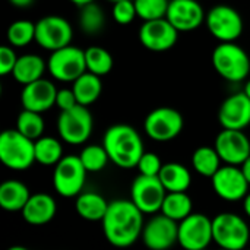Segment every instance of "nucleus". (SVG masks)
Segmentation results:
<instances>
[{"mask_svg": "<svg viewBox=\"0 0 250 250\" xmlns=\"http://www.w3.org/2000/svg\"><path fill=\"white\" fill-rule=\"evenodd\" d=\"M103 231L114 248H129L141 239L144 231V212L133 201L117 199L108 204L103 218Z\"/></svg>", "mask_w": 250, "mask_h": 250, "instance_id": "f257e3e1", "label": "nucleus"}, {"mask_svg": "<svg viewBox=\"0 0 250 250\" xmlns=\"http://www.w3.org/2000/svg\"><path fill=\"white\" fill-rule=\"evenodd\" d=\"M103 145L110 161L120 168H135L144 155V142L138 130L129 125H114L108 127L103 138Z\"/></svg>", "mask_w": 250, "mask_h": 250, "instance_id": "f03ea898", "label": "nucleus"}, {"mask_svg": "<svg viewBox=\"0 0 250 250\" xmlns=\"http://www.w3.org/2000/svg\"><path fill=\"white\" fill-rule=\"evenodd\" d=\"M212 64L215 72L230 82H242L250 73L249 54L236 41L220 42L212 51Z\"/></svg>", "mask_w": 250, "mask_h": 250, "instance_id": "7ed1b4c3", "label": "nucleus"}, {"mask_svg": "<svg viewBox=\"0 0 250 250\" xmlns=\"http://www.w3.org/2000/svg\"><path fill=\"white\" fill-rule=\"evenodd\" d=\"M0 161L15 171H25L35 163V141L22 135L18 129L4 130L0 135Z\"/></svg>", "mask_w": 250, "mask_h": 250, "instance_id": "20e7f679", "label": "nucleus"}, {"mask_svg": "<svg viewBox=\"0 0 250 250\" xmlns=\"http://www.w3.org/2000/svg\"><path fill=\"white\" fill-rule=\"evenodd\" d=\"M94 127V117L86 105L76 104L69 110H62L57 117V132L63 142L69 145L85 144Z\"/></svg>", "mask_w": 250, "mask_h": 250, "instance_id": "39448f33", "label": "nucleus"}, {"mask_svg": "<svg viewBox=\"0 0 250 250\" xmlns=\"http://www.w3.org/2000/svg\"><path fill=\"white\" fill-rule=\"evenodd\" d=\"M214 242L226 250H242L250 240L248 223L234 212H221L212 218Z\"/></svg>", "mask_w": 250, "mask_h": 250, "instance_id": "423d86ee", "label": "nucleus"}, {"mask_svg": "<svg viewBox=\"0 0 250 250\" xmlns=\"http://www.w3.org/2000/svg\"><path fill=\"white\" fill-rule=\"evenodd\" d=\"M86 174L88 170L79 155H66L54 166V190L63 198H75L82 192L86 182Z\"/></svg>", "mask_w": 250, "mask_h": 250, "instance_id": "0eeeda50", "label": "nucleus"}, {"mask_svg": "<svg viewBox=\"0 0 250 250\" xmlns=\"http://www.w3.org/2000/svg\"><path fill=\"white\" fill-rule=\"evenodd\" d=\"M47 69L56 81L73 82L88 70L85 50H81L72 44L54 50L48 57Z\"/></svg>", "mask_w": 250, "mask_h": 250, "instance_id": "6e6552de", "label": "nucleus"}, {"mask_svg": "<svg viewBox=\"0 0 250 250\" xmlns=\"http://www.w3.org/2000/svg\"><path fill=\"white\" fill-rule=\"evenodd\" d=\"M183 126V116L173 107H158L152 110L144 122L145 133L157 142L173 141L182 133Z\"/></svg>", "mask_w": 250, "mask_h": 250, "instance_id": "1a4fd4ad", "label": "nucleus"}, {"mask_svg": "<svg viewBox=\"0 0 250 250\" xmlns=\"http://www.w3.org/2000/svg\"><path fill=\"white\" fill-rule=\"evenodd\" d=\"M208 31L220 42L236 41L243 32V19L240 13L229 4L214 6L205 18Z\"/></svg>", "mask_w": 250, "mask_h": 250, "instance_id": "9d476101", "label": "nucleus"}, {"mask_svg": "<svg viewBox=\"0 0 250 250\" xmlns=\"http://www.w3.org/2000/svg\"><path fill=\"white\" fill-rule=\"evenodd\" d=\"M73 28L69 21L59 15H48L35 23V41L40 47L54 51L72 42Z\"/></svg>", "mask_w": 250, "mask_h": 250, "instance_id": "9b49d317", "label": "nucleus"}, {"mask_svg": "<svg viewBox=\"0 0 250 250\" xmlns=\"http://www.w3.org/2000/svg\"><path fill=\"white\" fill-rule=\"evenodd\" d=\"M167 190L158 176L139 174L130 188V199L144 214H157L161 211Z\"/></svg>", "mask_w": 250, "mask_h": 250, "instance_id": "f8f14e48", "label": "nucleus"}, {"mask_svg": "<svg viewBox=\"0 0 250 250\" xmlns=\"http://www.w3.org/2000/svg\"><path fill=\"white\" fill-rule=\"evenodd\" d=\"M212 189L218 198L227 202L243 201L249 193V182L240 166L226 164L211 177Z\"/></svg>", "mask_w": 250, "mask_h": 250, "instance_id": "ddd939ff", "label": "nucleus"}, {"mask_svg": "<svg viewBox=\"0 0 250 250\" xmlns=\"http://www.w3.org/2000/svg\"><path fill=\"white\" fill-rule=\"evenodd\" d=\"M214 242L212 220L205 214H190L179 223V245L186 250L207 249Z\"/></svg>", "mask_w": 250, "mask_h": 250, "instance_id": "4468645a", "label": "nucleus"}, {"mask_svg": "<svg viewBox=\"0 0 250 250\" xmlns=\"http://www.w3.org/2000/svg\"><path fill=\"white\" fill-rule=\"evenodd\" d=\"M141 239L148 249H170L179 243V223L161 212L160 215L152 217L144 226Z\"/></svg>", "mask_w": 250, "mask_h": 250, "instance_id": "2eb2a0df", "label": "nucleus"}, {"mask_svg": "<svg viewBox=\"0 0 250 250\" xmlns=\"http://www.w3.org/2000/svg\"><path fill=\"white\" fill-rule=\"evenodd\" d=\"M179 31L167 18L144 21L139 29V41L149 51L163 53L173 48L177 42Z\"/></svg>", "mask_w": 250, "mask_h": 250, "instance_id": "dca6fc26", "label": "nucleus"}, {"mask_svg": "<svg viewBox=\"0 0 250 250\" xmlns=\"http://www.w3.org/2000/svg\"><path fill=\"white\" fill-rule=\"evenodd\" d=\"M215 149L223 163L242 166L250 157V141L243 130L223 129L215 138Z\"/></svg>", "mask_w": 250, "mask_h": 250, "instance_id": "f3484780", "label": "nucleus"}, {"mask_svg": "<svg viewBox=\"0 0 250 250\" xmlns=\"http://www.w3.org/2000/svg\"><path fill=\"white\" fill-rule=\"evenodd\" d=\"M166 18L179 32H190L205 22L207 13L196 0H170Z\"/></svg>", "mask_w": 250, "mask_h": 250, "instance_id": "a211bd4d", "label": "nucleus"}, {"mask_svg": "<svg viewBox=\"0 0 250 250\" xmlns=\"http://www.w3.org/2000/svg\"><path fill=\"white\" fill-rule=\"evenodd\" d=\"M218 122L223 129L245 130L250 125V98L248 94L236 92L227 97L218 110Z\"/></svg>", "mask_w": 250, "mask_h": 250, "instance_id": "6ab92c4d", "label": "nucleus"}, {"mask_svg": "<svg viewBox=\"0 0 250 250\" xmlns=\"http://www.w3.org/2000/svg\"><path fill=\"white\" fill-rule=\"evenodd\" d=\"M57 88L53 82L41 78L28 85H23L21 92V104L26 110H32L37 113H45L53 105H56Z\"/></svg>", "mask_w": 250, "mask_h": 250, "instance_id": "aec40b11", "label": "nucleus"}, {"mask_svg": "<svg viewBox=\"0 0 250 250\" xmlns=\"http://www.w3.org/2000/svg\"><path fill=\"white\" fill-rule=\"evenodd\" d=\"M23 220L31 226H44L50 223L56 212L57 205L56 201L47 193H35L31 195L26 205L21 211Z\"/></svg>", "mask_w": 250, "mask_h": 250, "instance_id": "412c9836", "label": "nucleus"}, {"mask_svg": "<svg viewBox=\"0 0 250 250\" xmlns=\"http://www.w3.org/2000/svg\"><path fill=\"white\" fill-rule=\"evenodd\" d=\"M108 204L105 201V198L97 192H81L76 196V202H75V209L76 214L86 221H103L107 209H108Z\"/></svg>", "mask_w": 250, "mask_h": 250, "instance_id": "4be33fe9", "label": "nucleus"}, {"mask_svg": "<svg viewBox=\"0 0 250 250\" xmlns=\"http://www.w3.org/2000/svg\"><path fill=\"white\" fill-rule=\"evenodd\" d=\"M29 198V189L19 180H6L0 185V207L4 211H22Z\"/></svg>", "mask_w": 250, "mask_h": 250, "instance_id": "5701e85b", "label": "nucleus"}, {"mask_svg": "<svg viewBox=\"0 0 250 250\" xmlns=\"http://www.w3.org/2000/svg\"><path fill=\"white\" fill-rule=\"evenodd\" d=\"M45 67H47V64L40 56L23 54V56L18 57V62L12 72V76L21 85H28L34 81L41 79L45 72Z\"/></svg>", "mask_w": 250, "mask_h": 250, "instance_id": "b1692460", "label": "nucleus"}, {"mask_svg": "<svg viewBox=\"0 0 250 250\" xmlns=\"http://www.w3.org/2000/svg\"><path fill=\"white\" fill-rule=\"evenodd\" d=\"M158 177L167 192H188L192 185L190 171L179 163L163 164Z\"/></svg>", "mask_w": 250, "mask_h": 250, "instance_id": "393cba45", "label": "nucleus"}, {"mask_svg": "<svg viewBox=\"0 0 250 250\" xmlns=\"http://www.w3.org/2000/svg\"><path fill=\"white\" fill-rule=\"evenodd\" d=\"M72 89H73V92L76 95L78 104H82V105L88 107V105L94 104L100 98V95L103 92L101 76L86 70L76 81H73Z\"/></svg>", "mask_w": 250, "mask_h": 250, "instance_id": "a878e982", "label": "nucleus"}, {"mask_svg": "<svg viewBox=\"0 0 250 250\" xmlns=\"http://www.w3.org/2000/svg\"><path fill=\"white\" fill-rule=\"evenodd\" d=\"M193 204L186 192H167L161 207V212L180 223L192 214Z\"/></svg>", "mask_w": 250, "mask_h": 250, "instance_id": "bb28decb", "label": "nucleus"}, {"mask_svg": "<svg viewBox=\"0 0 250 250\" xmlns=\"http://www.w3.org/2000/svg\"><path fill=\"white\" fill-rule=\"evenodd\" d=\"M221 157L217 152L215 146H199L195 149L192 155V167L193 170L204 176V177H212L221 167Z\"/></svg>", "mask_w": 250, "mask_h": 250, "instance_id": "cd10ccee", "label": "nucleus"}, {"mask_svg": "<svg viewBox=\"0 0 250 250\" xmlns=\"http://www.w3.org/2000/svg\"><path fill=\"white\" fill-rule=\"evenodd\" d=\"M79 26L81 29L88 34V35H95L98 32H101L104 29L105 25V13L101 9L100 4H97L95 1H91L88 4H83L79 7Z\"/></svg>", "mask_w": 250, "mask_h": 250, "instance_id": "c85d7f7f", "label": "nucleus"}, {"mask_svg": "<svg viewBox=\"0 0 250 250\" xmlns=\"http://www.w3.org/2000/svg\"><path fill=\"white\" fill-rule=\"evenodd\" d=\"M63 158L62 142L53 136H41L35 141V161L41 166H56Z\"/></svg>", "mask_w": 250, "mask_h": 250, "instance_id": "c756f323", "label": "nucleus"}, {"mask_svg": "<svg viewBox=\"0 0 250 250\" xmlns=\"http://www.w3.org/2000/svg\"><path fill=\"white\" fill-rule=\"evenodd\" d=\"M85 60L88 72H92L98 76H105L113 69V56L108 50L100 45H91L85 50Z\"/></svg>", "mask_w": 250, "mask_h": 250, "instance_id": "7c9ffc66", "label": "nucleus"}, {"mask_svg": "<svg viewBox=\"0 0 250 250\" xmlns=\"http://www.w3.org/2000/svg\"><path fill=\"white\" fill-rule=\"evenodd\" d=\"M44 120L41 113L23 108L16 119V129L26 138L37 141L44 133Z\"/></svg>", "mask_w": 250, "mask_h": 250, "instance_id": "2f4dec72", "label": "nucleus"}, {"mask_svg": "<svg viewBox=\"0 0 250 250\" xmlns=\"http://www.w3.org/2000/svg\"><path fill=\"white\" fill-rule=\"evenodd\" d=\"M6 37L12 47H25L35 40V23L25 19L15 21L9 25Z\"/></svg>", "mask_w": 250, "mask_h": 250, "instance_id": "473e14b6", "label": "nucleus"}, {"mask_svg": "<svg viewBox=\"0 0 250 250\" xmlns=\"http://www.w3.org/2000/svg\"><path fill=\"white\" fill-rule=\"evenodd\" d=\"M79 157H81V161L83 163L85 168L88 170V173L103 171L110 161V157H108L104 145H88L81 151Z\"/></svg>", "mask_w": 250, "mask_h": 250, "instance_id": "72a5a7b5", "label": "nucleus"}, {"mask_svg": "<svg viewBox=\"0 0 250 250\" xmlns=\"http://www.w3.org/2000/svg\"><path fill=\"white\" fill-rule=\"evenodd\" d=\"M170 0H135L138 18L142 21H152L166 18Z\"/></svg>", "mask_w": 250, "mask_h": 250, "instance_id": "f704fd0d", "label": "nucleus"}, {"mask_svg": "<svg viewBox=\"0 0 250 250\" xmlns=\"http://www.w3.org/2000/svg\"><path fill=\"white\" fill-rule=\"evenodd\" d=\"M111 16L119 25H129L138 16L135 0H119L113 3Z\"/></svg>", "mask_w": 250, "mask_h": 250, "instance_id": "c9c22d12", "label": "nucleus"}, {"mask_svg": "<svg viewBox=\"0 0 250 250\" xmlns=\"http://www.w3.org/2000/svg\"><path fill=\"white\" fill-rule=\"evenodd\" d=\"M161 167H163V163L160 157L154 152H144V155L141 157L136 166L139 174H144V176H158L161 171Z\"/></svg>", "mask_w": 250, "mask_h": 250, "instance_id": "e433bc0d", "label": "nucleus"}, {"mask_svg": "<svg viewBox=\"0 0 250 250\" xmlns=\"http://www.w3.org/2000/svg\"><path fill=\"white\" fill-rule=\"evenodd\" d=\"M18 62V56L12 45H1L0 47V75L6 76L13 72L15 64Z\"/></svg>", "mask_w": 250, "mask_h": 250, "instance_id": "4c0bfd02", "label": "nucleus"}, {"mask_svg": "<svg viewBox=\"0 0 250 250\" xmlns=\"http://www.w3.org/2000/svg\"><path fill=\"white\" fill-rule=\"evenodd\" d=\"M78 104L76 95L73 92L72 88H63L57 91V97H56V105L59 107V110H69L72 107H75Z\"/></svg>", "mask_w": 250, "mask_h": 250, "instance_id": "58836bf2", "label": "nucleus"}, {"mask_svg": "<svg viewBox=\"0 0 250 250\" xmlns=\"http://www.w3.org/2000/svg\"><path fill=\"white\" fill-rule=\"evenodd\" d=\"M12 6H15V7H21V9H23V7H29L32 3H34V0H7Z\"/></svg>", "mask_w": 250, "mask_h": 250, "instance_id": "ea45409f", "label": "nucleus"}, {"mask_svg": "<svg viewBox=\"0 0 250 250\" xmlns=\"http://www.w3.org/2000/svg\"><path fill=\"white\" fill-rule=\"evenodd\" d=\"M240 168H242V171H243V174H245V177L248 179V182H249L250 185V157L240 166Z\"/></svg>", "mask_w": 250, "mask_h": 250, "instance_id": "a19ab883", "label": "nucleus"}, {"mask_svg": "<svg viewBox=\"0 0 250 250\" xmlns=\"http://www.w3.org/2000/svg\"><path fill=\"white\" fill-rule=\"evenodd\" d=\"M243 209H245L246 215L250 218V192L246 195V198L243 199Z\"/></svg>", "mask_w": 250, "mask_h": 250, "instance_id": "79ce46f5", "label": "nucleus"}, {"mask_svg": "<svg viewBox=\"0 0 250 250\" xmlns=\"http://www.w3.org/2000/svg\"><path fill=\"white\" fill-rule=\"evenodd\" d=\"M69 1H72L73 4H76L78 7H81V6H83V4H88V3H91V1H95V0H69Z\"/></svg>", "mask_w": 250, "mask_h": 250, "instance_id": "37998d69", "label": "nucleus"}, {"mask_svg": "<svg viewBox=\"0 0 250 250\" xmlns=\"http://www.w3.org/2000/svg\"><path fill=\"white\" fill-rule=\"evenodd\" d=\"M245 92L248 94V97L250 98V79L246 82V86H245Z\"/></svg>", "mask_w": 250, "mask_h": 250, "instance_id": "c03bdc74", "label": "nucleus"}, {"mask_svg": "<svg viewBox=\"0 0 250 250\" xmlns=\"http://www.w3.org/2000/svg\"><path fill=\"white\" fill-rule=\"evenodd\" d=\"M10 250H26L25 248H10Z\"/></svg>", "mask_w": 250, "mask_h": 250, "instance_id": "a18cd8bd", "label": "nucleus"}, {"mask_svg": "<svg viewBox=\"0 0 250 250\" xmlns=\"http://www.w3.org/2000/svg\"><path fill=\"white\" fill-rule=\"evenodd\" d=\"M108 1H111V3H116V1H119V0H108Z\"/></svg>", "mask_w": 250, "mask_h": 250, "instance_id": "49530a36", "label": "nucleus"}]
</instances>
